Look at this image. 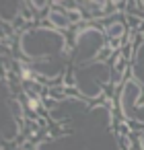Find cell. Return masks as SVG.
Returning <instances> with one entry per match:
<instances>
[{
  "label": "cell",
  "mask_w": 144,
  "mask_h": 150,
  "mask_svg": "<svg viewBox=\"0 0 144 150\" xmlns=\"http://www.w3.org/2000/svg\"><path fill=\"white\" fill-rule=\"evenodd\" d=\"M19 45L23 56H27L33 64V62L52 60V56L62 54L66 45V37L62 35V31L54 27H35L21 35Z\"/></svg>",
  "instance_id": "1"
},
{
  "label": "cell",
  "mask_w": 144,
  "mask_h": 150,
  "mask_svg": "<svg viewBox=\"0 0 144 150\" xmlns=\"http://www.w3.org/2000/svg\"><path fill=\"white\" fill-rule=\"evenodd\" d=\"M111 70L105 62H93L84 66H74V86L87 99H97L109 84Z\"/></svg>",
  "instance_id": "2"
},
{
  "label": "cell",
  "mask_w": 144,
  "mask_h": 150,
  "mask_svg": "<svg viewBox=\"0 0 144 150\" xmlns=\"http://www.w3.org/2000/svg\"><path fill=\"white\" fill-rule=\"evenodd\" d=\"M105 33L97 27H82L74 35V66L93 64L105 45Z\"/></svg>",
  "instance_id": "3"
},
{
  "label": "cell",
  "mask_w": 144,
  "mask_h": 150,
  "mask_svg": "<svg viewBox=\"0 0 144 150\" xmlns=\"http://www.w3.org/2000/svg\"><path fill=\"white\" fill-rule=\"evenodd\" d=\"M48 21H50V25H52L54 29H58V31H66V29H70V25H72V19L68 17V13H66V11H60V8H52V11L48 13Z\"/></svg>",
  "instance_id": "4"
},
{
  "label": "cell",
  "mask_w": 144,
  "mask_h": 150,
  "mask_svg": "<svg viewBox=\"0 0 144 150\" xmlns=\"http://www.w3.org/2000/svg\"><path fill=\"white\" fill-rule=\"evenodd\" d=\"M132 78L144 88V43L136 52V58H134V64H132Z\"/></svg>",
  "instance_id": "5"
},
{
  "label": "cell",
  "mask_w": 144,
  "mask_h": 150,
  "mask_svg": "<svg viewBox=\"0 0 144 150\" xmlns=\"http://www.w3.org/2000/svg\"><path fill=\"white\" fill-rule=\"evenodd\" d=\"M123 35H126V25L119 23V21H113L105 29V37H109V39H121Z\"/></svg>",
  "instance_id": "6"
},
{
  "label": "cell",
  "mask_w": 144,
  "mask_h": 150,
  "mask_svg": "<svg viewBox=\"0 0 144 150\" xmlns=\"http://www.w3.org/2000/svg\"><path fill=\"white\" fill-rule=\"evenodd\" d=\"M140 148H142V150H144V134H142V136H140Z\"/></svg>",
  "instance_id": "7"
},
{
  "label": "cell",
  "mask_w": 144,
  "mask_h": 150,
  "mask_svg": "<svg viewBox=\"0 0 144 150\" xmlns=\"http://www.w3.org/2000/svg\"><path fill=\"white\" fill-rule=\"evenodd\" d=\"M140 8H144V0H142V2H140Z\"/></svg>",
  "instance_id": "8"
}]
</instances>
